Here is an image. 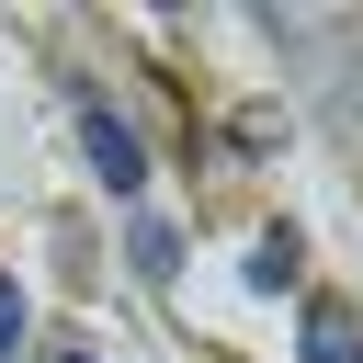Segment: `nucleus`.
I'll return each instance as SVG.
<instances>
[{
  "mask_svg": "<svg viewBox=\"0 0 363 363\" xmlns=\"http://www.w3.org/2000/svg\"><path fill=\"white\" fill-rule=\"evenodd\" d=\"M79 147H91V170H102V193H136V182H147V147H136V125H125L113 102H79Z\"/></svg>",
  "mask_w": 363,
  "mask_h": 363,
  "instance_id": "nucleus-1",
  "label": "nucleus"
},
{
  "mask_svg": "<svg viewBox=\"0 0 363 363\" xmlns=\"http://www.w3.org/2000/svg\"><path fill=\"white\" fill-rule=\"evenodd\" d=\"M295 340H306V363H363V318H352V306H329V295L295 318Z\"/></svg>",
  "mask_w": 363,
  "mask_h": 363,
  "instance_id": "nucleus-2",
  "label": "nucleus"
},
{
  "mask_svg": "<svg viewBox=\"0 0 363 363\" xmlns=\"http://www.w3.org/2000/svg\"><path fill=\"white\" fill-rule=\"evenodd\" d=\"M295 272H306V250H295V227H261V238H250V295H284Z\"/></svg>",
  "mask_w": 363,
  "mask_h": 363,
  "instance_id": "nucleus-3",
  "label": "nucleus"
},
{
  "mask_svg": "<svg viewBox=\"0 0 363 363\" xmlns=\"http://www.w3.org/2000/svg\"><path fill=\"white\" fill-rule=\"evenodd\" d=\"M125 250H136V272H147V284H170V272H182V227H159V216H136V227H125Z\"/></svg>",
  "mask_w": 363,
  "mask_h": 363,
  "instance_id": "nucleus-4",
  "label": "nucleus"
},
{
  "mask_svg": "<svg viewBox=\"0 0 363 363\" xmlns=\"http://www.w3.org/2000/svg\"><path fill=\"white\" fill-rule=\"evenodd\" d=\"M0 363H23V284L0 272Z\"/></svg>",
  "mask_w": 363,
  "mask_h": 363,
  "instance_id": "nucleus-5",
  "label": "nucleus"
},
{
  "mask_svg": "<svg viewBox=\"0 0 363 363\" xmlns=\"http://www.w3.org/2000/svg\"><path fill=\"white\" fill-rule=\"evenodd\" d=\"M57 363H102V352H57Z\"/></svg>",
  "mask_w": 363,
  "mask_h": 363,
  "instance_id": "nucleus-6",
  "label": "nucleus"
}]
</instances>
